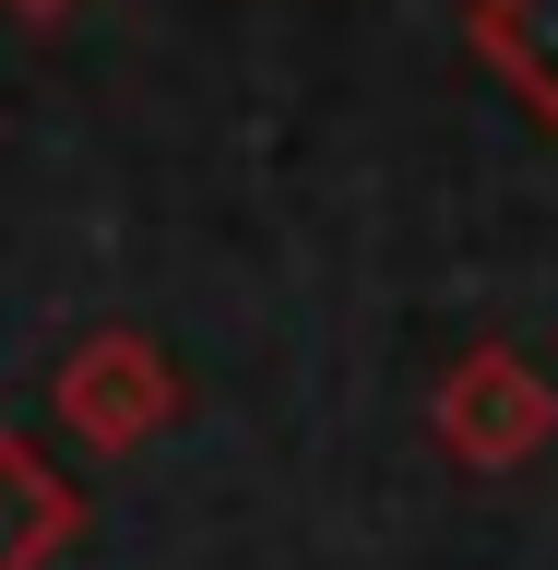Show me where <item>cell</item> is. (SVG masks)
Masks as SVG:
<instances>
[{
    "label": "cell",
    "instance_id": "6da1fadb",
    "mask_svg": "<svg viewBox=\"0 0 558 570\" xmlns=\"http://www.w3.org/2000/svg\"><path fill=\"white\" fill-rule=\"evenodd\" d=\"M48 416L96 463H131V452H155V440L190 416V381H178V356L155 345L143 321H96V333L48 368Z\"/></svg>",
    "mask_w": 558,
    "mask_h": 570
},
{
    "label": "cell",
    "instance_id": "7a4b0ae2",
    "mask_svg": "<svg viewBox=\"0 0 558 570\" xmlns=\"http://www.w3.org/2000/svg\"><path fill=\"white\" fill-rule=\"evenodd\" d=\"M428 440H440V463H463V475H523L558 440V381L523 345H463L452 368L428 381Z\"/></svg>",
    "mask_w": 558,
    "mask_h": 570
},
{
    "label": "cell",
    "instance_id": "3957f363",
    "mask_svg": "<svg viewBox=\"0 0 558 570\" xmlns=\"http://www.w3.org/2000/svg\"><path fill=\"white\" fill-rule=\"evenodd\" d=\"M463 48L535 131H558V0H463Z\"/></svg>",
    "mask_w": 558,
    "mask_h": 570
},
{
    "label": "cell",
    "instance_id": "277c9868",
    "mask_svg": "<svg viewBox=\"0 0 558 570\" xmlns=\"http://www.w3.org/2000/svg\"><path fill=\"white\" fill-rule=\"evenodd\" d=\"M84 534V488L36 452L25 428H0V570H48Z\"/></svg>",
    "mask_w": 558,
    "mask_h": 570
},
{
    "label": "cell",
    "instance_id": "5b68a950",
    "mask_svg": "<svg viewBox=\"0 0 558 570\" xmlns=\"http://www.w3.org/2000/svg\"><path fill=\"white\" fill-rule=\"evenodd\" d=\"M0 12H12V24H71L84 0H0Z\"/></svg>",
    "mask_w": 558,
    "mask_h": 570
}]
</instances>
